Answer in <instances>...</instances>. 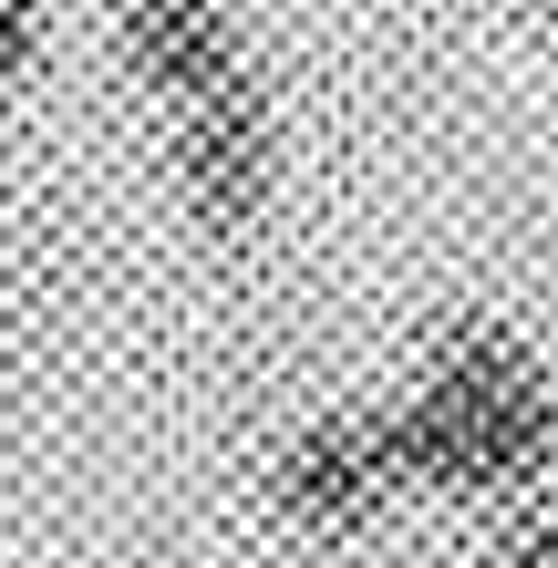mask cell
Segmentation results:
<instances>
[{"label": "cell", "mask_w": 558, "mask_h": 568, "mask_svg": "<svg viewBox=\"0 0 558 568\" xmlns=\"http://www.w3.org/2000/svg\"><path fill=\"white\" fill-rule=\"evenodd\" d=\"M42 42H52V11H42V0H0V114L31 93V73H42Z\"/></svg>", "instance_id": "cell-5"}, {"label": "cell", "mask_w": 558, "mask_h": 568, "mask_svg": "<svg viewBox=\"0 0 558 568\" xmlns=\"http://www.w3.org/2000/svg\"><path fill=\"white\" fill-rule=\"evenodd\" d=\"M517 11H558V0H517Z\"/></svg>", "instance_id": "cell-7"}, {"label": "cell", "mask_w": 558, "mask_h": 568, "mask_svg": "<svg viewBox=\"0 0 558 568\" xmlns=\"http://www.w3.org/2000/svg\"><path fill=\"white\" fill-rule=\"evenodd\" d=\"M404 486L435 507H517L558 476V362L497 311L424 331L404 393H383Z\"/></svg>", "instance_id": "cell-1"}, {"label": "cell", "mask_w": 558, "mask_h": 568, "mask_svg": "<svg viewBox=\"0 0 558 568\" xmlns=\"http://www.w3.org/2000/svg\"><path fill=\"white\" fill-rule=\"evenodd\" d=\"M280 93L270 73H239L166 114V186L196 239H258L280 207Z\"/></svg>", "instance_id": "cell-3"}, {"label": "cell", "mask_w": 558, "mask_h": 568, "mask_svg": "<svg viewBox=\"0 0 558 568\" xmlns=\"http://www.w3.org/2000/svg\"><path fill=\"white\" fill-rule=\"evenodd\" d=\"M114 73L155 114H176L196 93L258 73V42H248L239 0H114Z\"/></svg>", "instance_id": "cell-4"}, {"label": "cell", "mask_w": 558, "mask_h": 568, "mask_svg": "<svg viewBox=\"0 0 558 568\" xmlns=\"http://www.w3.org/2000/svg\"><path fill=\"white\" fill-rule=\"evenodd\" d=\"M497 568H558V496H517V507H497Z\"/></svg>", "instance_id": "cell-6"}, {"label": "cell", "mask_w": 558, "mask_h": 568, "mask_svg": "<svg viewBox=\"0 0 558 568\" xmlns=\"http://www.w3.org/2000/svg\"><path fill=\"white\" fill-rule=\"evenodd\" d=\"M393 507H414L404 455H393L383 404H321L280 434L270 455V517L301 548H363L393 527Z\"/></svg>", "instance_id": "cell-2"}]
</instances>
